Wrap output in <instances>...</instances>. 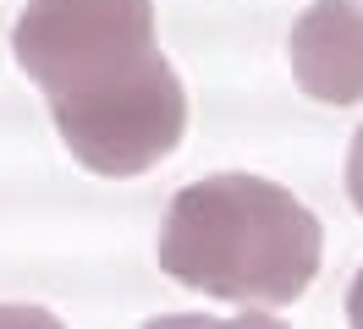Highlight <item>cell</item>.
I'll list each match as a JSON object with an SVG mask.
<instances>
[{
	"mask_svg": "<svg viewBox=\"0 0 363 329\" xmlns=\"http://www.w3.org/2000/svg\"><path fill=\"white\" fill-rule=\"evenodd\" d=\"M11 55L94 175H143L177 154L187 93L155 44V0H28Z\"/></svg>",
	"mask_w": 363,
	"mask_h": 329,
	"instance_id": "6da1fadb",
	"label": "cell"
},
{
	"mask_svg": "<svg viewBox=\"0 0 363 329\" xmlns=\"http://www.w3.org/2000/svg\"><path fill=\"white\" fill-rule=\"evenodd\" d=\"M325 231L314 209L259 175H204L171 197L160 269L215 302L286 307L319 275Z\"/></svg>",
	"mask_w": 363,
	"mask_h": 329,
	"instance_id": "7a4b0ae2",
	"label": "cell"
},
{
	"mask_svg": "<svg viewBox=\"0 0 363 329\" xmlns=\"http://www.w3.org/2000/svg\"><path fill=\"white\" fill-rule=\"evenodd\" d=\"M292 77L319 105L363 99V0H314L292 22Z\"/></svg>",
	"mask_w": 363,
	"mask_h": 329,
	"instance_id": "3957f363",
	"label": "cell"
},
{
	"mask_svg": "<svg viewBox=\"0 0 363 329\" xmlns=\"http://www.w3.org/2000/svg\"><path fill=\"white\" fill-rule=\"evenodd\" d=\"M347 197H352V209L363 214V127L352 137V154H347Z\"/></svg>",
	"mask_w": 363,
	"mask_h": 329,
	"instance_id": "277c9868",
	"label": "cell"
},
{
	"mask_svg": "<svg viewBox=\"0 0 363 329\" xmlns=\"http://www.w3.org/2000/svg\"><path fill=\"white\" fill-rule=\"evenodd\" d=\"M347 318H352V324L363 329V275L352 280V291H347Z\"/></svg>",
	"mask_w": 363,
	"mask_h": 329,
	"instance_id": "5b68a950",
	"label": "cell"
}]
</instances>
